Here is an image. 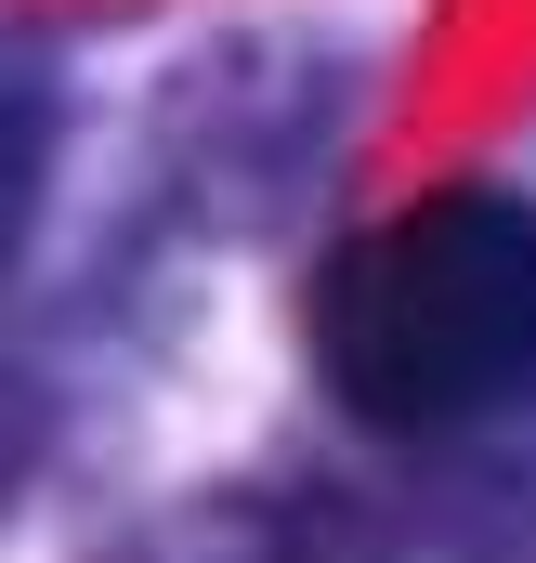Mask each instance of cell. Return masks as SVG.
<instances>
[{"mask_svg":"<svg viewBox=\"0 0 536 563\" xmlns=\"http://www.w3.org/2000/svg\"><path fill=\"white\" fill-rule=\"evenodd\" d=\"M40 157H53V92H40L26 40L0 26V250H13L26 210H40Z\"/></svg>","mask_w":536,"mask_h":563,"instance_id":"2","label":"cell"},{"mask_svg":"<svg viewBox=\"0 0 536 563\" xmlns=\"http://www.w3.org/2000/svg\"><path fill=\"white\" fill-rule=\"evenodd\" d=\"M314 380L380 445H445L536 394V197L445 184L314 276Z\"/></svg>","mask_w":536,"mask_h":563,"instance_id":"1","label":"cell"}]
</instances>
